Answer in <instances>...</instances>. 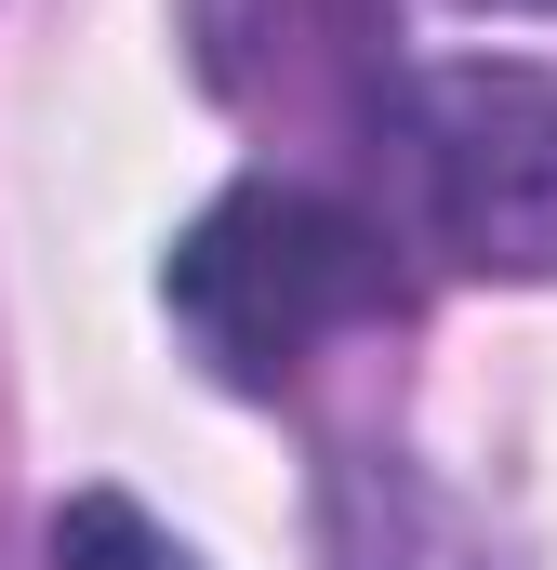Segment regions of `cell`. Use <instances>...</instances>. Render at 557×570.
Returning <instances> with one entry per match:
<instances>
[{
    "mask_svg": "<svg viewBox=\"0 0 557 570\" xmlns=\"http://www.w3.org/2000/svg\"><path fill=\"white\" fill-rule=\"evenodd\" d=\"M159 305H173V332H186V358H199L213 385L278 399L319 345L385 332V318L412 305V279H399V239H385L372 213H345V199H319V186H292V173H240V186L173 239Z\"/></svg>",
    "mask_w": 557,
    "mask_h": 570,
    "instance_id": "cell-1",
    "label": "cell"
},
{
    "mask_svg": "<svg viewBox=\"0 0 557 570\" xmlns=\"http://www.w3.org/2000/svg\"><path fill=\"white\" fill-rule=\"evenodd\" d=\"M372 159L399 186L412 253L465 279H557V80L518 53H451L372 80Z\"/></svg>",
    "mask_w": 557,
    "mask_h": 570,
    "instance_id": "cell-2",
    "label": "cell"
},
{
    "mask_svg": "<svg viewBox=\"0 0 557 570\" xmlns=\"http://www.w3.org/2000/svg\"><path fill=\"white\" fill-rule=\"evenodd\" d=\"M53 570H199V558L146 518L134 491H80V504L53 518Z\"/></svg>",
    "mask_w": 557,
    "mask_h": 570,
    "instance_id": "cell-3",
    "label": "cell"
},
{
    "mask_svg": "<svg viewBox=\"0 0 557 570\" xmlns=\"http://www.w3.org/2000/svg\"><path fill=\"white\" fill-rule=\"evenodd\" d=\"M478 13H557V0H478Z\"/></svg>",
    "mask_w": 557,
    "mask_h": 570,
    "instance_id": "cell-4",
    "label": "cell"
}]
</instances>
